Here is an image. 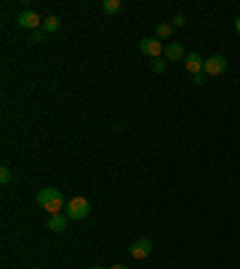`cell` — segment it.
Masks as SVG:
<instances>
[{
  "mask_svg": "<svg viewBox=\"0 0 240 269\" xmlns=\"http://www.w3.org/2000/svg\"><path fill=\"white\" fill-rule=\"evenodd\" d=\"M10 180H12V171H10L7 166H2V168H0V183H2V185H7Z\"/></svg>",
  "mask_w": 240,
  "mask_h": 269,
  "instance_id": "cell-15",
  "label": "cell"
},
{
  "mask_svg": "<svg viewBox=\"0 0 240 269\" xmlns=\"http://www.w3.org/2000/svg\"><path fill=\"white\" fill-rule=\"evenodd\" d=\"M101 7H104V12H106V14H116V12H120L122 2H120V0H104V2H101Z\"/></svg>",
  "mask_w": 240,
  "mask_h": 269,
  "instance_id": "cell-13",
  "label": "cell"
},
{
  "mask_svg": "<svg viewBox=\"0 0 240 269\" xmlns=\"http://www.w3.org/2000/svg\"><path fill=\"white\" fill-rule=\"evenodd\" d=\"M55 197H60V190L58 188H41L39 192H36V204H48L51 200H55Z\"/></svg>",
  "mask_w": 240,
  "mask_h": 269,
  "instance_id": "cell-8",
  "label": "cell"
},
{
  "mask_svg": "<svg viewBox=\"0 0 240 269\" xmlns=\"http://www.w3.org/2000/svg\"><path fill=\"white\" fill-rule=\"evenodd\" d=\"M192 82H195L197 87H202V84H204V75H192Z\"/></svg>",
  "mask_w": 240,
  "mask_h": 269,
  "instance_id": "cell-18",
  "label": "cell"
},
{
  "mask_svg": "<svg viewBox=\"0 0 240 269\" xmlns=\"http://www.w3.org/2000/svg\"><path fill=\"white\" fill-rule=\"evenodd\" d=\"M58 27H60V19H58L55 14L43 17V24H41V31H43V34H53V31H58Z\"/></svg>",
  "mask_w": 240,
  "mask_h": 269,
  "instance_id": "cell-11",
  "label": "cell"
},
{
  "mask_svg": "<svg viewBox=\"0 0 240 269\" xmlns=\"http://www.w3.org/2000/svg\"><path fill=\"white\" fill-rule=\"evenodd\" d=\"M17 24L22 29H29V31H39L43 19L39 17L36 10H24V12H19V17H17Z\"/></svg>",
  "mask_w": 240,
  "mask_h": 269,
  "instance_id": "cell-3",
  "label": "cell"
},
{
  "mask_svg": "<svg viewBox=\"0 0 240 269\" xmlns=\"http://www.w3.org/2000/svg\"><path fill=\"white\" fill-rule=\"evenodd\" d=\"M228 67V60L224 55H212V58H207L204 60V75H212V77H219V75H224Z\"/></svg>",
  "mask_w": 240,
  "mask_h": 269,
  "instance_id": "cell-2",
  "label": "cell"
},
{
  "mask_svg": "<svg viewBox=\"0 0 240 269\" xmlns=\"http://www.w3.org/2000/svg\"><path fill=\"white\" fill-rule=\"evenodd\" d=\"M151 250H154L151 241L149 238H139V241H134L130 245V257H134V260H147L151 255Z\"/></svg>",
  "mask_w": 240,
  "mask_h": 269,
  "instance_id": "cell-4",
  "label": "cell"
},
{
  "mask_svg": "<svg viewBox=\"0 0 240 269\" xmlns=\"http://www.w3.org/2000/svg\"><path fill=\"white\" fill-rule=\"evenodd\" d=\"M65 204H67V202L63 200V195H60V197L51 200L48 204H43V209H46L51 216H55V214H63V212H65Z\"/></svg>",
  "mask_w": 240,
  "mask_h": 269,
  "instance_id": "cell-10",
  "label": "cell"
},
{
  "mask_svg": "<svg viewBox=\"0 0 240 269\" xmlns=\"http://www.w3.org/2000/svg\"><path fill=\"white\" fill-rule=\"evenodd\" d=\"M183 63H185L187 72H192V75H202L204 72V58L200 53H187Z\"/></svg>",
  "mask_w": 240,
  "mask_h": 269,
  "instance_id": "cell-6",
  "label": "cell"
},
{
  "mask_svg": "<svg viewBox=\"0 0 240 269\" xmlns=\"http://www.w3.org/2000/svg\"><path fill=\"white\" fill-rule=\"evenodd\" d=\"M151 70H154L156 75H163V72H166V60H163V58H156V60H151Z\"/></svg>",
  "mask_w": 240,
  "mask_h": 269,
  "instance_id": "cell-14",
  "label": "cell"
},
{
  "mask_svg": "<svg viewBox=\"0 0 240 269\" xmlns=\"http://www.w3.org/2000/svg\"><path fill=\"white\" fill-rule=\"evenodd\" d=\"M89 212H92V204H89L87 197H72V200L65 204V216L72 219V221H82Z\"/></svg>",
  "mask_w": 240,
  "mask_h": 269,
  "instance_id": "cell-1",
  "label": "cell"
},
{
  "mask_svg": "<svg viewBox=\"0 0 240 269\" xmlns=\"http://www.w3.org/2000/svg\"><path fill=\"white\" fill-rule=\"evenodd\" d=\"M139 51L144 55H149V58H159L161 53H163V46H161V41L159 39H142L139 41Z\"/></svg>",
  "mask_w": 240,
  "mask_h": 269,
  "instance_id": "cell-5",
  "label": "cell"
},
{
  "mask_svg": "<svg viewBox=\"0 0 240 269\" xmlns=\"http://www.w3.org/2000/svg\"><path fill=\"white\" fill-rule=\"evenodd\" d=\"M29 41H31V43H41V41H43V31H31V34H29Z\"/></svg>",
  "mask_w": 240,
  "mask_h": 269,
  "instance_id": "cell-16",
  "label": "cell"
},
{
  "mask_svg": "<svg viewBox=\"0 0 240 269\" xmlns=\"http://www.w3.org/2000/svg\"><path fill=\"white\" fill-rule=\"evenodd\" d=\"M163 55L171 60V63H178V60H185V48H183V43H178V41H173V43H168L166 48H163Z\"/></svg>",
  "mask_w": 240,
  "mask_h": 269,
  "instance_id": "cell-7",
  "label": "cell"
},
{
  "mask_svg": "<svg viewBox=\"0 0 240 269\" xmlns=\"http://www.w3.org/2000/svg\"><path fill=\"white\" fill-rule=\"evenodd\" d=\"M173 24H168V22H161L159 27H156V39H171V34H173Z\"/></svg>",
  "mask_w": 240,
  "mask_h": 269,
  "instance_id": "cell-12",
  "label": "cell"
},
{
  "mask_svg": "<svg viewBox=\"0 0 240 269\" xmlns=\"http://www.w3.org/2000/svg\"><path fill=\"white\" fill-rule=\"evenodd\" d=\"M92 269H104V267H92Z\"/></svg>",
  "mask_w": 240,
  "mask_h": 269,
  "instance_id": "cell-21",
  "label": "cell"
},
{
  "mask_svg": "<svg viewBox=\"0 0 240 269\" xmlns=\"http://www.w3.org/2000/svg\"><path fill=\"white\" fill-rule=\"evenodd\" d=\"M171 24H173V27H185V17H183V14H175Z\"/></svg>",
  "mask_w": 240,
  "mask_h": 269,
  "instance_id": "cell-17",
  "label": "cell"
},
{
  "mask_svg": "<svg viewBox=\"0 0 240 269\" xmlns=\"http://www.w3.org/2000/svg\"><path fill=\"white\" fill-rule=\"evenodd\" d=\"M67 221H70V219H67L65 214H55L48 219V229L53 231V233H63V231L67 229Z\"/></svg>",
  "mask_w": 240,
  "mask_h": 269,
  "instance_id": "cell-9",
  "label": "cell"
},
{
  "mask_svg": "<svg viewBox=\"0 0 240 269\" xmlns=\"http://www.w3.org/2000/svg\"><path fill=\"white\" fill-rule=\"evenodd\" d=\"M236 31H240V17H236Z\"/></svg>",
  "mask_w": 240,
  "mask_h": 269,
  "instance_id": "cell-19",
  "label": "cell"
},
{
  "mask_svg": "<svg viewBox=\"0 0 240 269\" xmlns=\"http://www.w3.org/2000/svg\"><path fill=\"white\" fill-rule=\"evenodd\" d=\"M111 269H127V267H125V265H113Z\"/></svg>",
  "mask_w": 240,
  "mask_h": 269,
  "instance_id": "cell-20",
  "label": "cell"
}]
</instances>
